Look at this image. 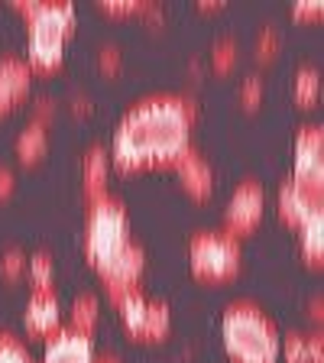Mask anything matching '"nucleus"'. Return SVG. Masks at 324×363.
Instances as JSON below:
<instances>
[{
    "label": "nucleus",
    "instance_id": "1",
    "mask_svg": "<svg viewBox=\"0 0 324 363\" xmlns=\"http://www.w3.org/2000/svg\"><path fill=\"white\" fill-rule=\"evenodd\" d=\"M198 104L185 94H152L136 101L121 117L111 140V162L117 172H140L175 162L191 146Z\"/></svg>",
    "mask_w": 324,
    "mask_h": 363
},
{
    "label": "nucleus",
    "instance_id": "2",
    "mask_svg": "<svg viewBox=\"0 0 324 363\" xmlns=\"http://www.w3.org/2000/svg\"><path fill=\"white\" fill-rule=\"evenodd\" d=\"M16 13L30 23L26 33V65L30 72H55L62 65L68 36L75 33V4L52 0V4H39V0H20L13 4Z\"/></svg>",
    "mask_w": 324,
    "mask_h": 363
},
{
    "label": "nucleus",
    "instance_id": "3",
    "mask_svg": "<svg viewBox=\"0 0 324 363\" xmlns=\"http://www.w3.org/2000/svg\"><path fill=\"white\" fill-rule=\"evenodd\" d=\"M224 350L234 363H279L282 334L272 318L253 302H234L220 318Z\"/></svg>",
    "mask_w": 324,
    "mask_h": 363
},
{
    "label": "nucleus",
    "instance_id": "4",
    "mask_svg": "<svg viewBox=\"0 0 324 363\" xmlns=\"http://www.w3.org/2000/svg\"><path fill=\"white\" fill-rule=\"evenodd\" d=\"M130 240L133 237H130L127 204L113 195L91 201L88 220H84V257H88L91 269L101 272Z\"/></svg>",
    "mask_w": 324,
    "mask_h": 363
},
{
    "label": "nucleus",
    "instance_id": "5",
    "mask_svg": "<svg viewBox=\"0 0 324 363\" xmlns=\"http://www.w3.org/2000/svg\"><path fill=\"white\" fill-rule=\"evenodd\" d=\"M243 250L240 240L224 230H201L189 243V266L191 276L201 282H227L240 272Z\"/></svg>",
    "mask_w": 324,
    "mask_h": 363
},
{
    "label": "nucleus",
    "instance_id": "6",
    "mask_svg": "<svg viewBox=\"0 0 324 363\" xmlns=\"http://www.w3.org/2000/svg\"><path fill=\"white\" fill-rule=\"evenodd\" d=\"M266 214V191L257 179H243L234 189L230 201L224 204V234L230 237H250L263 224Z\"/></svg>",
    "mask_w": 324,
    "mask_h": 363
},
{
    "label": "nucleus",
    "instance_id": "7",
    "mask_svg": "<svg viewBox=\"0 0 324 363\" xmlns=\"http://www.w3.org/2000/svg\"><path fill=\"white\" fill-rule=\"evenodd\" d=\"M292 182L324 195V133L318 123L302 127L292 146Z\"/></svg>",
    "mask_w": 324,
    "mask_h": 363
},
{
    "label": "nucleus",
    "instance_id": "8",
    "mask_svg": "<svg viewBox=\"0 0 324 363\" xmlns=\"http://www.w3.org/2000/svg\"><path fill=\"white\" fill-rule=\"evenodd\" d=\"M107 289V298L113 302L117 315H121V325L127 328L130 337H146V321H150V295L143 292L140 286L133 289H123V286H104Z\"/></svg>",
    "mask_w": 324,
    "mask_h": 363
},
{
    "label": "nucleus",
    "instance_id": "9",
    "mask_svg": "<svg viewBox=\"0 0 324 363\" xmlns=\"http://www.w3.org/2000/svg\"><path fill=\"white\" fill-rule=\"evenodd\" d=\"M23 325L30 337H52L62 328V305L59 295L52 289H33L30 302H26V315H23Z\"/></svg>",
    "mask_w": 324,
    "mask_h": 363
},
{
    "label": "nucleus",
    "instance_id": "10",
    "mask_svg": "<svg viewBox=\"0 0 324 363\" xmlns=\"http://www.w3.org/2000/svg\"><path fill=\"white\" fill-rule=\"evenodd\" d=\"M172 166H175V175H179V182H181V189L189 191L195 201H208V198L214 195V169H211V162L201 156V150L189 146Z\"/></svg>",
    "mask_w": 324,
    "mask_h": 363
},
{
    "label": "nucleus",
    "instance_id": "11",
    "mask_svg": "<svg viewBox=\"0 0 324 363\" xmlns=\"http://www.w3.org/2000/svg\"><path fill=\"white\" fill-rule=\"evenodd\" d=\"M94 360V340L75 328H59L52 337H45L43 363H91Z\"/></svg>",
    "mask_w": 324,
    "mask_h": 363
},
{
    "label": "nucleus",
    "instance_id": "12",
    "mask_svg": "<svg viewBox=\"0 0 324 363\" xmlns=\"http://www.w3.org/2000/svg\"><path fill=\"white\" fill-rule=\"evenodd\" d=\"M321 201H324V195L302 189V185H295V182L289 179L286 185H279V195H276V211H279V218L286 220L289 227H295V230H298V227H302L311 214L321 211Z\"/></svg>",
    "mask_w": 324,
    "mask_h": 363
},
{
    "label": "nucleus",
    "instance_id": "13",
    "mask_svg": "<svg viewBox=\"0 0 324 363\" xmlns=\"http://www.w3.org/2000/svg\"><path fill=\"white\" fill-rule=\"evenodd\" d=\"M143 272H146V250L140 247L136 240H130L127 247H123L121 253H117V257H113L111 263L98 272V276H101V282H104V286L133 289V286H140Z\"/></svg>",
    "mask_w": 324,
    "mask_h": 363
},
{
    "label": "nucleus",
    "instance_id": "14",
    "mask_svg": "<svg viewBox=\"0 0 324 363\" xmlns=\"http://www.w3.org/2000/svg\"><path fill=\"white\" fill-rule=\"evenodd\" d=\"M107 175H111V156L104 146H91L82 159V185H84V198L98 201L107 195Z\"/></svg>",
    "mask_w": 324,
    "mask_h": 363
},
{
    "label": "nucleus",
    "instance_id": "15",
    "mask_svg": "<svg viewBox=\"0 0 324 363\" xmlns=\"http://www.w3.org/2000/svg\"><path fill=\"white\" fill-rule=\"evenodd\" d=\"M279 357L286 363H324V337L321 334H298L289 331L282 337Z\"/></svg>",
    "mask_w": 324,
    "mask_h": 363
},
{
    "label": "nucleus",
    "instance_id": "16",
    "mask_svg": "<svg viewBox=\"0 0 324 363\" xmlns=\"http://www.w3.org/2000/svg\"><path fill=\"white\" fill-rule=\"evenodd\" d=\"M0 84H4V91L13 98L16 107L30 98L33 72H30V65H26V59H20V55H4V59H0Z\"/></svg>",
    "mask_w": 324,
    "mask_h": 363
},
{
    "label": "nucleus",
    "instance_id": "17",
    "mask_svg": "<svg viewBox=\"0 0 324 363\" xmlns=\"http://www.w3.org/2000/svg\"><path fill=\"white\" fill-rule=\"evenodd\" d=\"M13 150H16V159H20L23 166H33V162H39V159L49 152V127H45V123L30 121L26 127L20 130Z\"/></svg>",
    "mask_w": 324,
    "mask_h": 363
},
{
    "label": "nucleus",
    "instance_id": "18",
    "mask_svg": "<svg viewBox=\"0 0 324 363\" xmlns=\"http://www.w3.org/2000/svg\"><path fill=\"white\" fill-rule=\"evenodd\" d=\"M298 253L308 266H321L324 257V211H315L298 230Z\"/></svg>",
    "mask_w": 324,
    "mask_h": 363
},
{
    "label": "nucleus",
    "instance_id": "19",
    "mask_svg": "<svg viewBox=\"0 0 324 363\" xmlns=\"http://www.w3.org/2000/svg\"><path fill=\"white\" fill-rule=\"evenodd\" d=\"M292 98L298 107L311 111V107L321 101V75H318V68L305 65L295 72V82H292Z\"/></svg>",
    "mask_w": 324,
    "mask_h": 363
},
{
    "label": "nucleus",
    "instance_id": "20",
    "mask_svg": "<svg viewBox=\"0 0 324 363\" xmlns=\"http://www.w3.org/2000/svg\"><path fill=\"white\" fill-rule=\"evenodd\" d=\"M101 321V302L98 295H78L72 302V311H68V328H75L82 334H91Z\"/></svg>",
    "mask_w": 324,
    "mask_h": 363
},
{
    "label": "nucleus",
    "instance_id": "21",
    "mask_svg": "<svg viewBox=\"0 0 324 363\" xmlns=\"http://www.w3.org/2000/svg\"><path fill=\"white\" fill-rule=\"evenodd\" d=\"M26 276H30L33 289H52V279H55L52 253H33L30 266H26Z\"/></svg>",
    "mask_w": 324,
    "mask_h": 363
},
{
    "label": "nucleus",
    "instance_id": "22",
    "mask_svg": "<svg viewBox=\"0 0 324 363\" xmlns=\"http://www.w3.org/2000/svg\"><path fill=\"white\" fill-rule=\"evenodd\" d=\"M172 328V311L166 302H150V321H146V337L143 340H162Z\"/></svg>",
    "mask_w": 324,
    "mask_h": 363
},
{
    "label": "nucleus",
    "instance_id": "23",
    "mask_svg": "<svg viewBox=\"0 0 324 363\" xmlns=\"http://www.w3.org/2000/svg\"><path fill=\"white\" fill-rule=\"evenodd\" d=\"M240 59V49H237V39H218L211 49V68L218 75H227L230 68Z\"/></svg>",
    "mask_w": 324,
    "mask_h": 363
},
{
    "label": "nucleus",
    "instance_id": "24",
    "mask_svg": "<svg viewBox=\"0 0 324 363\" xmlns=\"http://www.w3.org/2000/svg\"><path fill=\"white\" fill-rule=\"evenodd\" d=\"M26 266H30V257H26L23 250L10 247V250H4V257H0V276L7 282H20V279H26Z\"/></svg>",
    "mask_w": 324,
    "mask_h": 363
},
{
    "label": "nucleus",
    "instance_id": "25",
    "mask_svg": "<svg viewBox=\"0 0 324 363\" xmlns=\"http://www.w3.org/2000/svg\"><path fill=\"white\" fill-rule=\"evenodd\" d=\"M0 363H36V360L30 357V350H26V344L20 337L0 334Z\"/></svg>",
    "mask_w": 324,
    "mask_h": 363
},
{
    "label": "nucleus",
    "instance_id": "26",
    "mask_svg": "<svg viewBox=\"0 0 324 363\" xmlns=\"http://www.w3.org/2000/svg\"><path fill=\"white\" fill-rule=\"evenodd\" d=\"M279 49H282V36H279V30H272V26L259 30L257 43H253V55H257L259 62H269L272 55H279Z\"/></svg>",
    "mask_w": 324,
    "mask_h": 363
},
{
    "label": "nucleus",
    "instance_id": "27",
    "mask_svg": "<svg viewBox=\"0 0 324 363\" xmlns=\"http://www.w3.org/2000/svg\"><path fill=\"white\" fill-rule=\"evenodd\" d=\"M263 78L259 75H247L240 82V104L247 107V111H257L259 104H263Z\"/></svg>",
    "mask_w": 324,
    "mask_h": 363
},
{
    "label": "nucleus",
    "instance_id": "28",
    "mask_svg": "<svg viewBox=\"0 0 324 363\" xmlns=\"http://www.w3.org/2000/svg\"><path fill=\"white\" fill-rule=\"evenodd\" d=\"M146 4H140V0H101L98 10L107 16H133V13H143Z\"/></svg>",
    "mask_w": 324,
    "mask_h": 363
},
{
    "label": "nucleus",
    "instance_id": "29",
    "mask_svg": "<svg viewBox=\"0 0 324 363\" xmlns=\"http://www.w3.org/2000/svg\"><path fill=\"white\" fill-rule=\"evenodd\" d=\"M321 16H324L321 0H298V4H292V20L298 23H318Z\"/></svg>",
    "mask_w": 324,
    "mask_h": 363
},
{
    "label": "nucleus",
    "instance_id": "30",
    "mask_svg": "<svg viewBox=\"0 0 324 363\" xmlns=\"http://www.w3.org/2000/svg\"><path fill=\"white\" fill-rule=\"evenodd\" d=\"M98 68L104 72V75H117L123 68V52L117 49V45H104L98 52Z\"/></svg>",
    "mask_w": 324,
    "mask_h": 363
},
{
    "label": "nucleus",
    "instance_id": "31",
    "mask_svg": "<svg viewBox=\"0 0 324 363\" xmlns=\"http://www.w3.org/2000/svg\"><path fill=\"white\" fill-rule=\"evenodd\" d=\"M52 113H55V101H52V98H36V117H33V121H36V123H45V127H49Z\"/></svg>",
    "mask_w": 324,
    "mask_h": 363
},
{
    "label": "nucleus",
    "instance_id": "32",
    "mask_svg": "<svg viewBox=\"0 0 324 363\" xmlns=\"http://www.w3.org/2000/svg\"><path fill=\"white\" fill-rule=\"evenodd\" d=\"M13 189H16V179H13V172H10V169H4V166H0V201H4V198H10V195H13Z\"/></svg>",
    "mask_w": 324,
    "mask_h": 363
},
{
    "label": "nucleus",
    "instance_id": "33",
    "mask_svg": "<svg viewBox=\"0 0 324 363\" xmlns=\"http://www.w3.org/2000/svg\"><path fill=\"white\" fill-rule=\"evenodd\" d=\"M305 311H308V318L315 321V325H321V315H324V302L321 295H315V298H308V305H305Z\"/></svg>",
    "mask_w": 324,
    "mask_h": 363
},
{
    "label": "nucleus",
    "instance_id": "34",
    "mask_svg": "<svg viewBox=\"0 0 324 363\" xmlns=\"http://www.w3.org/2000/svg\"><path fill=\"white\" fill-rule=\"evenodd\" d=\"M68 104H72V111H75V113H82V117H84V113H91V101L84 98V94H72V101H68Z\"/></svg>",
    "mask_w": 324,
    "mask_h": 363
},
{
    "label": "nucleus",
    "instance_id": "35",
    "mask_svg": "<svg viewBox=\"0 0 324 363\" xmlns=\"http://www.w3.org/2000/svg\"><path fill=\"white\" fill-rule=\"evenodd\" d=\"M13 98H10V94H7V91H4V84H0V117H4V113H10V111H13Z\"/></svg>",
    "mask_w": 324,
    "mask_h": 363
},
{
    "label": "nucleus",
    "instance_id": "36",
    "mask_svg": "<svg viewBox=\"0 0 324 363\" xmlns=\"http://www.w3.org/2000/svg\"><path fill=\"white\" fill-rule=\"evenodd\" d=\"M91 363H123L121 357H113V354H94V360Z\"/></svg>",
    "mask_w": 324,
    "mask_h": 363
},
{
    "label": "nucleus",
    "instance_id": "37",
    "mask_svg": "<svg viewBox=\"0 0 324 363\" xmlns=\"http://www.w3.org/2000/svg\"><path fill=\"white\" fill-rule=\"evenodd\" d=\"M201 10H220V0H204V4H198Z\"/></svg>",
    "mask_w": 324,
    "mask_h": 363
}]
</instances>
